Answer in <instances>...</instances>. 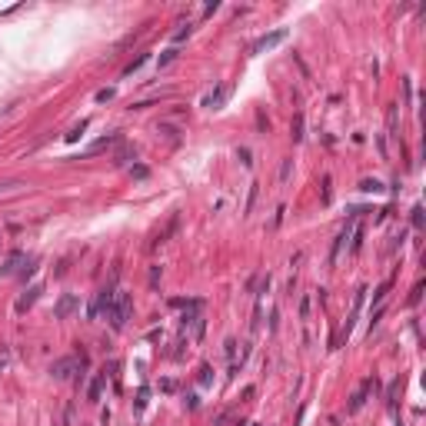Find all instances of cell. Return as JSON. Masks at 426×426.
Wrapping results in <instances>:
<instances>
[{
  "instance_id": "obj_1",
  "label": "cell",
  "mask_w": 426,
  "mask_h": 426,
  "mask_svg": "<svg viewBox=\"0 0 426 426\" xmlns=\"http://www.w3.org/2000/svg\"><path fill=\"white\" fill-rule=\"evenodd\" d=\"M130 313H133V297L130 293H123V290H113V300L110 306H107V320H110L113 330H123L130 320Z\"/></svg>"
},
{
  "instance_id": "obj_2",
  "label": "cell",
  "mask_w": 426,
  "mask_h": 426,
  "mask_svg": "<svg viewBox=\"0 0 426 426\" xmlns=\"http://www.w3.org/2000/svg\"><path fill=\"white\" fill-rule=\"evenodd\" d=\"M77 366H87V360L80 356V363H77V356H64V360H57L54 366H50V376L54 380H70V373L77 370Z\"/></svg>"
},
{
  "instance_id": "obj_3",
  "label": "cell",
  "mask_w": 426,
  "mask_h": 426,
  "mask_svg": "<svg viewBox=\"0 0 426 426\" xmlns=\"http://www.w3.org/2000/svg\"><path fill=\"white\" fill-rule=\"evenodd\" d=\"M20 266H27V253L24 250H14V253L4 260V266H0V276H17Z\"/></svg>"
},
{
  "instance_id": "obj_4",
  "label": "cell",
  "mask_w": 426,
  "mask_h": 426,
  "mask_svg": "<svg viewBox=\"0 0 426 426\" xmlns=\"http://www.w3.org/2000/svg\"><path fill=\"white\" fill-rule=\"evenodd\" d=\"M73 310H80V300L73 297V293H64V297L57 300V306H54V316H57V320H67Z\"/></svg>"
},
{
  "instance_id": "obj_5",
  "label": "cell",
  "mask_w": 426,
  "mask_h": 426,
  "mask_svg": "<svg viewBox=\"0 0 426 426\" xmlns=\"http://www.w3.org/2000/svg\"><path fill=\"white\" fill-rule=\"evenodd\" d=\"M353 233H356V217H350L346 220V226L340 230V236H337V243H333V260L343 253V247H346V240H353Z\"/></svg>"
},
{
  "instance_id": "obj_6",
  "label": "cell",
  "mask_w": 426,
  "mask_h": 426,
  "mask_svg": "<svg viewBox=\"0 0 426 426\" xmlns=\"http://www.w3.org/2000/svg\"><path fill=\"white\" fill-rule=\"evenodd\" d=\"M287 40V30H273V33H266V37H260L257 43H253V54H263V50H273L276 43Z\"/></svg>"
},
{
  "instance_id": "obj_7",
  "label": "cell",
  "mask_w": 426,
  "mask_h": 426,
  "mask_svg": "<svg viewBox=\"0 0 426 426\" xmlns=\"http://www.w3.org/2000/svg\"><path fill=\"white\" fill-rule=\"evenodd\" d=\"M373 383H376V380H363V386L353 393V400H350V406H346V410H350V413H356V410H360L363 403H366V393L373 390Z\"/></svg>"
},
{
  "instance_id": "obj_8",
  "label": "cell",
  "mask_w": 426,
  "mask_h": 426,
  "mask_svg": "<svg viewBox=\"0 0 426 426\" xmlns=\"http://www.w3.org/2000/svg\"><path fill=\"white\" fill-rule=\"evenodd\" d=\"M110 300H113V290H100V293H97V300L90 303V310H87V313H90V316H97V313H107V306H110Z\"/></svg>"
},
{
  "instance_id": "obj_9",
  "label": "cell",
  "mask_w": 426,
  "mask_h": 426,
  "mask_svg": "<svg viewBox=\"0 0 426 426\" xmlns=\"http://www.w3.org/2000/svg\"><path fill=\"white\" fill-rule=\"evenodd\" d=\"M40 293H43V287H40V283H37V287H30V290L24 293V297L17 300V313H24V310H30V306L37 303V297H40Z\"/></svg>"
},
{
  "instance_id": "obj_10",
  "label": "cell",
  "mask_w": 426,
  "mask_h": 426,
  "mask_svg": "<svg viewBox=\"0 0 426 426\" xmlns=\"http://www.w3.org/2000/svg\"><path fill=\"white\" fill-rule=\"evenodd\" d=\"M104 380H107L104 373H97V376H93V383L87 386V400H90V403H97V400H100V393H104Z\"/></svg>"
},
{
  "instance_id": "obj_11",
  "label": "cell",
  "mask_w": 426,
  "mask_h": 426,
  "mask_svg": "<svg viewBox=\"0 0 426 426\" xmlns=\"http://www.w3.org/2000/svg\"><path fill=\"white\" fill-rule=\"evenodd\" d=\"M113 144H120V137H117V133H110V137H104V140H97V144L90 147L87 153H100V150H107V147H113Z\"/></svg>"
},
{
  "instance_id": "obj_12",
  "label": "cell",
  "mask_w": 426,
  "mask_h": 426,
  "mask_svg": "<svg viewBox=\"0 0 426 426\" xmlns=\"http://www.w3.org/2000/svg\"><path fill=\"white\" fill-rule=\"evenodd\" d=\"M177 223H180V220H177V217H173V220H170V223H167V230H160V233H157V240H153V243H150V247H160V243H167V236H170V233H173V230H177Z\"/></svg>"
},
{
  "instance_id": "obj_13",
  "label": "cell",
  "mask_w": 426,
  "mask_h": 426,
  "mask_svg": "<svg viewBox=\"0 0 426 426\" xmlns=\"http://www.w3.org/2000/svg\"><path fill=\"white\" fill-rule=\"evenodd\" d=\"M360 190H363V193H383L386 186L380 183V180H360Z\"/></svg>"
},
{
  "instance_id": "obj_14",
  "label": "cell",
  "mask_w": 426,
  "mask_h": 426,
  "mask_svg": "<svg viewBox=\"0 0 426 426\" xmlns=\"http://www.w3.org/2000/svg\"><path fill=\"white\" fill-rule=\"evenodd\" d=\"M147 64V54H140V57H133V60H130V64L127 67H123V77H130V73H133V70H140V67H144Z\"/></svg>"
},
{
  "instance_id": "obj_15",
  "label": "cell",
  "mask_w": 426,
  "mask_h": 426,
  "mask_svg": "<svg viewBox=\"0 0 426 426\" xmlns=\"http://www.w3.org/2000/svg\"><path fill=\"white\" fill-rule=\"evenodd\" d=\"M293 140H303V113H297V117H293Z\"/></svg>"
},
{
  "instance_id": "obj_16",
  "label": "cell",
  "mask_w": 426,
  "mask_h": 426,
  "mask_svg": "<svg viewBox=\"0 0 426 426\" xmlns=\"http://www.w3.org/2000/svg\"><path fill=\"white\" fill-rule=\"evenodd\" d=\"M83 130H87V120H80L77 127L70 130V133H67V144H73V140H80V133H83Z\"/></svg>"
},
{
  "instance_id": "obj_17",
  "label": "cell",
  "mask_w": 426,
  "mask_h": 426,
  "mask_svg": "<svg viewBox=\"0 0 426 426\" xmlns=\"http://www.w3.org/2000/svg\"><path fill=\"white\" fill-rule=\"evenodd\" d=\"M197 380H200V386H210V383H213V373H210V366H200Z\"/></svg>"
},
{
  "instance_id": "obj_18",
  "label": "cell",
  "mask_w": 426,
  "mask_h": 426,
  "mask_svg": "<svg viewBox=\"0 0 426 426\" xmlns=\"http://www.w3.org/2000/svg\"><path fill=\"white\" fill-rule=\"evenodd\" d=\"M133 157H137V150H133V147H123V150L117 153V163H127V160H133Z\"/></svg>"
},
{
  "instance_id": "obj_19",
  "label": "cell",
  "mask_w": 426,
  "mask_h": 426,
  "mask_svg": "<svg viewBox=\"0 0 426 426\" xmlns=\"http://www.w3.org/2000/svg\"><path fill=\"white\" fill-rule=\"evenodd\" d=\"M147 403H150V390H147V386H144V390H140V393H137V413L144 410Z\"/></svg>"
},
{
  "instance_id": "obj_20",
  "label": "cell",
  "mask_w": 426,
  "mask_h": 426,
  "mask_svg": "<svg viewBox=\"0 0 426 426\" xmlns=\"http://www.w3.org/2000/svg\"><path fill=\"white\" fill-rule=\"evenodd\" d=\"M173 60H177V50H163L157 64H160V67H167V64H173Z\"/></svg>"
},
{
  "instance_id": "obj_21",
  "label": "cell",
  "mask_w": 426,
  "mask_h": 426,
  "mask_svg": "<svg viewBox=\"0 0 426 426\" xmlns=\"http://www.w3.org/2000/svg\"><path fill=\"white\" fill-rule=\"evenodd\" d=\"M386 123H390V133L396 137V107H390V110H386Z\"/></svg>"
},
{
  "instance_id": "obj_22",
  "label": "cell",
  "mask_w": 426,
  "mask_h": 426,
  "mask_svg": "<svg viewBox=\"0 0 426 426\" xmlns=\"http://www.w3.org/2000/svg\"><path fill=\"white\" fill-rule=\"evenodd\" d=\"M236 346H240L236 340H226V346H223V350H226V356H230L233 363H236Z\"/></svg>"
},
{
  "instance_id": "obj_23",
  "label": "cell",
  "mask_w": 426,
  "mask_h": 426,
  "mask_svg": "<svg viewBox=\"0 0 426 426\" xmlns=\"http://www.w3.org/2000/svg\"><path fill=\"white\" fill-rule=\"evenodd\" d=\"M419 297H423V283H416V287H413V293H410V306H416V303H419Z\"/></svg>"
},
{
  "instance_id": "obj_24",
  "label": "cell",
  "mask_w": 426,
  "mask_h": 426,
  "mask_svg": "<svg viewBox=\"0 0 426 426\" xmlns=\"http://www.w3.org/2000/svg\"><path fill=\"white\" fill-rule=\"evenodd\" d=\"M413 226H423V207H413Z\"/></svg>"
},
{
  "instance_id": "obj_25",
  "label": "cell",
  "mask_w": 426,
  "mask_h": 426,
  "mask_svg": "<svg viewBox=\"0 0 426 426\" xmlns=\"http://www.w3.org/2000/svg\"><path fill=\"white\" fill-rule=\"evenodd\" d=\"M17 186H24L20 180H7V183H0V193H7V190H17Z\"/></svg>"
},
{
  "instance_id": "obj_26",
  "label": "cell",
  "mask_w": 426,
  "mask_h": 426,
  "mask_svg": "<svg viewBox=\"0 0 426 426\" xmlns=\"http://www.w3.org/2000/svg\"><path fill=\"white\" fill-rule=\"evenodd\" d=\"M186 37H190V24H186L183 30H177V33H173V40H177V43H180V40H186Z\"/></svg>"
},
{
  "instance_id": "obj_27",
  "label": "cell",
  "mask_w": 426,
  "mask_h": 426,
  "mask_svg": "<svg viewBox=\"0 0 426 426\" xmlns=\"http://www.w3.org/2000/svg\"><path fill=\"white\" fill-rule=\"evenodd\" d=\"M160 390H163V393H173V390H177V383H173V380H163Z\"/></svg>"
},
{
  "instance_id": "obj_28",
  "label": "cell",
  "mask_w": 426,
  "mask_h": 426,
  "mask_svg": "<svg viewBox=\"0 0 426 426\" xmlns=\"http://www.w3.org/2000/svg\"><path fill=\"white\" fill-rule=\"evenodd\" d=\"M386 290H390V283H383V287H380V290H376V293H373V300H376V303H380V300H383V297H386Z\"/></svg>"
},
{
  "instance_id": "obj_29",
  "label": "cell",
  "mask_w": 426,
  "mask_h": 426,
  "mask_svg": "<svg viewBox=\"0 0 426 426\" xmlns=\"http://www.w3.org/2000/svg\"><path fill=\"white\" fill-rule=\"evenodd\" d=\"M110 97H113L110 87H107V90H97V100H110Z\"/></svg>"
},
{
  "instance_id": "obj_30",
  "label": "cell",
  "mask_w": 426,
  "mask_h": 426,
  "mask_svg": "<svg viewBox=\"0 0 426 426\" xmlns=\"http://www.w3.org/2000/svg\"><path fill=\"white\" fill-rule=\"evenodd\" d=\"M250 426H260V423H250Z\"/></svg>"
}]
</instances>
